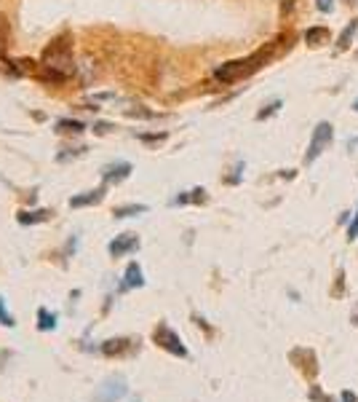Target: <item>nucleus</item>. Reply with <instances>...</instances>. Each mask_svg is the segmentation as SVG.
Here are the masks:
<instances>
[{
    "label": "nucleus",
    "mask_w": 358,
    "mask_h": 402,
    "mask_svg": "<svg viewBox=\"0 0 358 402\" xmlns=\"http://www.w3.org/2000/svg\"><path fill=\"white\" fill-rule=\"evenodd\" d=\"M281 41H284V35L276 38V41H270V43H265L262 49L254 51L251 56H243V59H233V62L219 65L214 70V78L216 81H222V83H236V81H243V78L254 76L257 70H262L265 65L281 51Z\"/></svg>",
    "instance_id": "nucleus-1"
},
{
    "label": "nucleus",
    "mask_w": 358,
    "mask_h": 402,
    "mask_svg": "<svg viewBox=\"0 0 358 402\" xmlns=\"http://www.w3.org/2000/svg\"><path fill=\"white\" fill-rule=\"evenodd\" d=\"M332 142H335V126L329 124V121H318V124L313 126L311 145H308V153H305V164L318 161Z\"/></svg>",
    "instance_id": "nucleus-2"
},
{
    "label": "nucleus",
    "mask_w": 358,
    "mask_h": 402,
    "mask_svg": "<svg viewBox=\"0 0 358 402\" xmlns=\"http://www.w3.org/2000/svg\"><path fill=\"white\" fill-rule=\"evenodd\" d=\"M153 341H155V346H161L164 352H168V354H174V357H188V346L182 343V338L171 330V327L166 325V322H158V327L153 330Z\"/></svg>",
    "instance_id": "nucleus-3"
},
{
    "label": "nucleus",
    "mask_w": 358,
    "mask_h": 402,
    "mask_svg": "<svg viewBox=\"0 0 358 402\" xmlns=\"http://www.w3.org/2000/svg\"><path fill=\"white\" fill-rule=\"evenodd\" d=\"M128 392V381L123 376H110L102 381V386L96 389L94 400L96 402H118L120 397H126Z\"/></svg>",
    "instance_id": "nucleus-4"
},
{
    "label": "nucleus",
    "mask_w": 358,
    "mask_h": 402,
    "mask_svg": "<svg viewBox=\"0 0 358 402\" xmlns=\"http://www.w3.org/2000/svg\"><path fill=\"white\" fill-rule=\"evenodd\" d=\"M99 352L104 357H134L139 352V338H110L99 346Z\"/></svg>",
    "instance_id": "nucleus-5"
},
{
    "label": "nucleus",
    "mask_w": 358,
    "mask_h": 402,
    "mask_svg": "<svg viewBox=\"0 0 358 402\" xmlns=\"http://www.w3.org/2000/svg\"><path fill=\"white\" fill-rule=\"evenodd\" d=\"M289 359L297 365V370L305 378H313L318 373V359H315L313 349H291V352H289Z\"/></svg>",
    "instance_id": "nucleus-6"
},
{
    "label": "nucleus",
    "mask_w": 358,
    "mask_h": 402,
    "mask_svg": "<svg viewBox=\"0 0 358 402\" xmlns=\"http://www.w3.org/2000/svg\"><path fill=\"white\" fill-rule=\"evenodd\" d=\"M139 250V236L137 233H120L115 236L110 244H107V252H110V257H126V255H131V252Z\"/></svg>",
    "instance_id": "nucleus-7"
},
{
    "label": "nucleus",
    "mask_w": 358,
    "mask_h": 402,
    "mask_svg": "<svg viewBox=\"0 0 358 402\" xmlns=\"http://www.w3.org/2000/svg\"><path fill=\"white\" fill-rule=\"evenodd\" d=\"M131 164L128 161H115V164H107L104 169H102V185H120L123 180H128L131 177Z\"/></svg>",
    "instance_id": "nucleus-8"
},
{
    "label": "nucleus",
    "mask_w": 358,
    "mask_h": 402,
    "mask_svg": "<svg viewBox=\"0 0 358 402\" xmlns=\"http://www.w3.org/2000/svg\"><path fill=\"white\" fill-rule=\"evenodd\" d=\"M134 287H144V274L139 263H128L126 266V274H123V282H120V293L134 290Z\"/></svg>",
    "instance_id": "nucleus-9"
},
{
    "label": "nucleus",
    "mask_w": 358,
    "mask_h": 402,
    "mask_svg": "<svg viewBox=\"0 0 358 402\" xmlns=\"http://www.w3.org/2000/svg\"><path fill=\"white\" fill-rule=\"evenodd\" d=\"M104 191H107V185H99L94 191H86V193H80V196H72L70 199V207H96V204H102L104 201Z\"/></svg>",
    "instance_id": "nucleus-10"
},
{
    "label": "nucleus",
    "mask_w": 358,
    "mask_h": 402,
    "mask_svg": "<svg viewBox=\"0 0 358 402\" xmlns=\"http://www.w3.org/2000/svg\"><path fill=\"white\" fill-rule=\"evenodd\" d=\"M332 41V30L324 25H315L311 30H305V43L311 46V49H318V46H324V43H329Z\"/></svg>",
    "instance_id": "nucleus-11"
},
{
    "label": "nucleus",
    "mask_w": 358,
    "mask_h": 402,
    "mask_svg": "<svg viewBox=\"0 0 358 402\" xmlns=\"http://www.w3.org/2000/svg\"><path fill=\"white\" fill-rule=\"evenodd\" d=\"M54 218V212L51 209H22L19 215H16V220L22 223V226H38V223H48Z\"/></svg>",
    "instance_id": "nucleus-12"
},
{
    "label": "nucleus",
    "mask_w": 358,
    "mask_h": 402,
    "mask_svg": "<svg viewBox=\"0 0 358 402\" xmlns=\"http://www.w3.org/2000/svg\"><path fill=\"white\" fill-rule=\"evenodd\" d=\"M356 32H358V19H350V22L345 25V30L339 32V38H337V54H342V51H348L353 46Z\"/></svg>",
    "instance_id": "nucleus-13"
},
{
    "label": "nucleus",
    "mask_w": 358,
    "mask_h": 402,
    "mask_svg": "<svg viewBox=\"0 0 358 402\" xmlns=\"http://www.w3.org/2000/svg\"><path fill=\"white\" fill-rule=\"evenodd\" d=\"M209 196H206V188H192V191H185L179 196H174V207H182V204H206Z\"/></svg>",
    "instance_id": "nucleus-14"
},
{
    "label": "nucleus",
    "mask_w": 358,
    "mask_h": 402,
    "mask_svg": "<svg viewBox=\"0 0 358 402\" xmlns=\"http://www.w3.org/2000/svg\"><path fill=\"white\" fill-rule=\"evenodd\" d=\"M150 207L147 204H123V207H115L113 209V218L115 220H123V218H134V215H144Z\"/></svg>",
    "instance_id": "nucleus-15"
},
{
    "label": "nucleus",
    "mask_w": 358,
    "mask_h": 402,
    "mask_svg": "<svg viewBox=\"0 0 358 402\" xmlns=\"http://www.w3.org/2000/svg\"><path fill=\"white\" fill-rule=\"evenodd\" d=\"M56 131H59V134H83V131H86V124H80V121H75V118H62V121H56Z\"/></svg>",
    "instance_id": "nucleus-16"
},
{
    "label": "nucleus",
    "mask_w": 358,
    "mask_h": 402,
    "mask_svg": "<svg viewBox=\"0 0 358 402\" xmlns=\"http://www.w3.org/2000/svg\"><path fill=\"white\" fill-rule=\"evenodd\" d=\"M38 330H41V332L56 330V314L48 311V308H38Z\"/></svg>",
    "instance_id": "nucleus-17"
},
{
    "label": "nucleus",
    "mask_w": 358,
    "mask_h": 402,
    "mask_svg": "<svg viewBox=\"0 0 358 402\" xmlns=\"http://www.w3.org/2000/svg\"><path fill=\"white\" fill-rule=\"evenodd\" d=\"M281 107H284V100H273V102H267V105H265L262 110L257 113V121H267V118H273V116H276V113H278Z\"/></svg>",
    "instance_id": "nucleus-18"
},
{
    "label": "nucleus",
    "mask_w": 358,
    "mask_h": 402,
    "mask_svg": "<svg viewBox=\"0 0 358 402\" xmlns=\"http://www.w3.org/2000/svg\"><path fill=\"white\" fill-rule=\"evenodd\" d=\"M0 325H3V327H16V319H14V317H11V311L5 308L3 295H0Z\"/></svg>",
    "instance_id": "nucleus-19"
},
{
    "label": "nucleus",
    "mask_w": 358,
    "mask_h": 402,
    "mask_svg": "<svg viewBox=\"0 0 358 402\" xmlns=\"http://www.w3.org/2000/svg\"><path fill=\"white\" fill-rule=\"evenodd\" d=\"M240 177H243V161H238V164H236V169H233V175H227V177H225V182H227V185H238V182H240Z\"/></svg>",
    "instance_id": "nucleus-20"
},
{
    "label": "nucleus",
    "mask_w": 358,
    "mask_h": 402,
    "mask_svg": "<svg viewBox=\"0 0 358 402\" xmlns=\"http://www.w3.org/2000/svg\"><path fill=\"white\" fill-rule=\"evenodd\" d=\"M358 239V209L356 215H353V220H350V226H348V242H356Z\"/></svg>",
    "instance_id": "nucleus-21"
},
{
    "label": "nucleus",
    "mask_w": 358,
    "mask_h": 402,
    "mask_svg": "<svg viewBox=\"0 0 358 402\" xmlns=\"http://www.w3.org/2000/svg\"><path fill=\"white\" fill-rule=\"evenodd\" d=\"M308 397H311L313 402H335V400H332V397H326V394H324V392H321L318 386H313V389H311V394H308Z\"/></svg>",
    "instance_id": "nucleus-22"
},
{
    "label": "nucleus",
    "mask_w": 358,
    "mask_h": 402,
    "mask_svg": "<svg viewBox=\"0 0 358 402\" xmlns=\"http://www.w3.org/2000/svg\"><path fill=\"white\" fill-rule=\"evenodd\" d=\"M315 8L321 14H332L335 11V0H315Z\"/></svg>",
    "instance_id": "nucleus-23"
},
{
    "label": "nucleus",
    "mask_w": 358,
    "mask_h": 402,
    "mask_svg": "<svg viewBox=\"0 0 358 402\" xmlns=\"http://www.w3.org/2000/svg\"><path fill=\"white\" fill-rule=\"evenodd\" d=\"M139 140H144V142H164L166 131H161V134H139Z\"/></svg>",
    "instance_id": "nucleus-24"
},
{
    "label": "nucleus",
    "mask_w": 358,
    "mask_h": 402,
    "mask_svg": "<svg viewBox=\"0 0 358 402\" xmlns=\"http://www.w3.org/2000/svg\"><path fill=\"white\" fill-rule=\"evenodd\" d=\"M342 293H345V271L339 268V271H337V290H335V295H342Z\"/></svg>",
    "instance_id": "nucleus-25"
},
{
    "label": "nucleus",
    "mask_w": 358,
    "mask_h": 402,
    "mask_svg": "<svg viewBox=\"0 0 358 402\" xmlns=\"http://www.w3.org/2000/svg\"><path fill=\"white\" fill-rule=\"evenodd\" d=\"M128 116H134V118H137V116H139V118H155V113H150V110H139V107H137V110H128Z\"/></svg>",
    "instance_id": "nucleus-26"
},
{
    "label": "nucleus",
    "mask_w": 358,
    "mask_h": 402,
    "mask_svg": "<svg viewBox=\"0 0 358 402\" xmlns=\"http://www.w3.org/2000/svg\"><path fill=\"white\" fill-rule=\"evenodd\" d=\"M94 129L99 131V134H107V131H113V126H110V124H94Z\"/></svg>",
    "instance_id": "nucleus-27"
},
{
    "label": "nucleus",
    "mask_w": 358,
    "mask_h": 402,
    "mask_svg": "<svg viewBox=\"0 0 358 402\" xmlns=\"http://www.w3.org/2000/svg\"><path fill=\"white\" fill-rule=\"evenodd\" d=\"M342 402H358V397L353 392H342Z\"/></svg>",
    "instance_id": "nucleus-28"
},
{
    "label": "nucleus",
    "mask_w": 358,
    "mask_h": 402,
    "mask_svg": "<svg viewBox=\"0 0 358 402\" xmlns=\"http://www.w3.org/2000/svg\"><path fill=\"white\" fill-rule=\"evenodd\" d=\"M356 145H358V137H350V140H348V151H353Z\"/></svg>",
    "instance_id": "nucleus-29"
},
{
    "label": "nucleus",
    "mask_w": 358,
    "mask_h": 402,
    "mask_svg": "<svg viewBox=\"0 0 358 402\" xmlns=\"http://www.w3.org/2000/svg\"><path fill=\"white\" fill-rule=\"evenodd\" d=\"M353 110H356V113H358V97H356V100H353Z\"/></svg>",
    "instance_id": "nucleus-30"
},
{
    "label": "nucleus",
    "mask_w": 358,
    "mask_h": 402,
    "mask_svg": "<svg viewBox=\"0 0 358 402\" xmlns=\"http://www.w3.org/2000/svg\"><path fill=\"white\" fill-rule=\"evenodd\" d=\"M131 402H142V400H139V397H134V400H131Z\"/></svg>",
    "instance_id": "nucleus-31"
},
{
    "label": "nucleus",
    "mask_w": 358,
    "mask_h": 402,
    "mask_svg": "<svg viewBox=\"0 0 358 402\" xmlns=\"http://www.w3.org/2000/svg\"><path fill=\"white\" fill-rule=\"evenodd\" d=\"M356 322H358V308H356Z\"/></svg>",
    "instance_id": "nucleus-32"
}]
</instances>
